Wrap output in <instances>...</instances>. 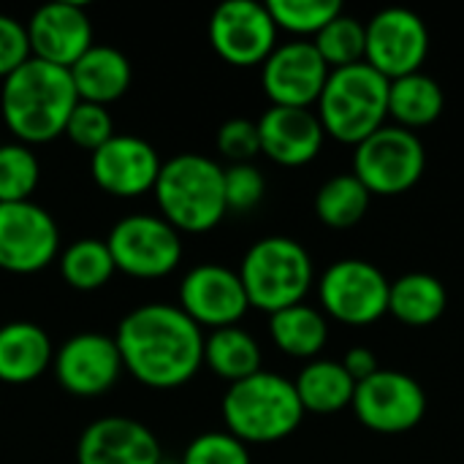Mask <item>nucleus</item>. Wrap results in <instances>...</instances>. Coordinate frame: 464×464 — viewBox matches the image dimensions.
Segmentation results:
<instances>
[{"label":"nucleus","mask_w":464,"mask_h":464,"mask_svg":"<svg viewBox=\"0 0 464 464\" xmlns=\"http://www.w3.org/2000/svg\"><path fill=\"white\" fill-rule=\"evenodd\" d=\"M209 44L231 65H264L277 46V24L258 0H226L209 16Z\"/></svg>","instance_id":"9b49d317"},{"label":"nucleus","mask_w":464,"mask_h":464,"mask_svg":"<svg viewBox=\"0 0 464 464\" xmlns=\"http://www.w3.org/2000/svg\"><path fill=\"white\" fill-rule=\"evenodd\" d=\"M160 462V443L152 430L125 416H106L92 421L76 443V464Z\"/></svg>","instance_id":"6ab92c4d"},{"label":"nucleus","mask_w":464,"mask_h":464,"mask_svg":"<svg viewBox=\"0 0 464 464\" xmlns=\"http://www.w3.org/2000/svg\"><path fill=\"white\" fill-rule=\"evenodd\" d=\"M367 24L364 63L389 82L421 71L430 54V27L411 8H383Z\"/></svg>","instance_id":"f8f14e48"},{"label":"nucleus","mask_w":464,"mask_h":464,"mask_svg":"<svg viewBox=\"0 0 464 464\" xmlns=\"http://www.w3.org/2000/svg\"><path fill=\"white\" fill-rule=\"evenodd\" d=\"M446 109V92L440 82L424 71L392 79L389 84V117L397 120L400 128L416 133V128L432 125Z\"/></svg>","instance_id":"393cba45"},{"label":"nucleus","mask_w":464,"mask_h":464,"mask_svg":"<svg viewBox=\"0 0 464 464\" xmlns=\"http://www.w3.org/2000/svg\"><path fill=\"white\" fill-rule=\"evenodd\" d=\"M351 408L367 430L378 435H402L424 421L427 394L416 378L381 367L372 378L356 383Z\"/></svg>","instance_id":"9d476101"},{"label":"nucleus","mask_w":464,"mask_h":464,"mask_svg":"<svg viewBox=\"0 0 464 464\" xmlns=\"http://www.w3.org/2000/svg\"><path fill=\"white\" fill-rule=\"evenodd\" d=\"M33 54L24 24L8 14H0V79L11 76Z\"/></svg>","instance_id":"e433bc0d"},{"label":"nucleus","mask_w":464,"mask_h":464,"mask_svg":"<svg viewBox=\"0 0 464 464\" xmlns=\"http://www.w3.org/2000/svg\"><path fill=\"white\" fill-rule=\"evenodd\" d=\"M160 464H171V462H160Z\"/></svg>","instance_id":"58836bf2"},{"label":"nucleus","mask_w":464,"mask_h":464,"mask_svg":"<svg viewBox=\"0 0 464 464\" xmlns=\"http://www.w3.org/2000/svg\"><path fill=\"white\" fill-rule=\"evenodd\" d=\"M315 49L324 57V63L337 71V68H348L356 63H364V52H367V24L359 22L351 14H337L318 35H315Z\"/></svg>","instance_id":"c756f323"},{"label":"nucleus","mask_w":464,"mask_h":464,"mask_svg":"<svg viewBox=\"0 0 464 464\" xmlns=\"http://www.w3.org/2000/svg\"><path fill=\"white\" fill-rule=\"evenodd\" d=\"M266 8L277 30L294 35H318L337 14H343L340 0H269Z\"/></svg>","instance_id":"2f4dec72"},{"label":"nucleus","mask_w":464,"mask_h":464,"mask_svg":"<svg viewBox=\"0 0 464 464\" xmlns=\"http://www.w3.org/2000/svg\"><path fill=\"white\" fill-rule=\"evenodd\" d=\"M304 419L294 381L275 372H256L231 383L223 397V421L245 446H266L291 438Z\"/></svg>","instance_id":"20e7f679"},{"label":"nucleus","mask_w":464,"mask_h":464,"mask_svg":"<svg viewBox=\"0 0 464 464\" xmlns=\"http://www.w3.org/2000/svg\"><path fill=\"white\" fill-rule=\"evenodd\" d=\"M79 101L109 106L111 101L122 98L130 87L133 71L130 60L109 46V44H92L71 68H68Z\"/></svg>","instance_id":"412c9836"},{"label":"nucleus","mask_w":464,"mask_h":464,"mask_svg":"<svg viewBox=\"0 0 464 464\" xmlns=\"http://www.w3.org/2000/svg\"><path fill=\"white\" fill-rule=\"evenodd\" d=\"M332 68L318 54L315 44L296 38L277 44L261 65V87L272 106L310 109L318 103Z\"/></svg>","instance_id":"4468645a"},{"label":"nucleus","mask_w":464,"mask_h":464,"mask_svg":"<svg viewBox=\"0 0 464 464\" xmlns=\"http://www.w3.org/2000/svg\"><path fill=\"white\" fill-rule=\"evenodd\" d=\"M60 256L54 218L35 201L0 204V269L33 275Z\"/></svg>","instance_id":"ddd939ff"},{"label":"nucleus","mask_w":464,"mask_h":464,"mask_svg":"<svg viewBox=\"0 0 464 464\" xmlns=\"http://www.w3.org/2000/svg\"><path fill=\"white\" fill-rule=\"evenodd\" d=\"M223 188H226L228 212H250L261 204V198L266 193V179L258 166L234 163V166L223 169Z\"/></svg>","instance_id":"72a5a7b5"},{"label":"nucleus","mask_w":464,"mask_h":464,"mask_svg":"<svg viewBox=\"0 0 464 464\" xmlns=\"http://www.w3.org/2000/svg\"><path fill=\"white\" fill-rule=\"evenodd\" d=\"M389 277L364 258L334 261L318 280V299L329 318L345 326H370L389 313Z\"/></svg>","instance_id":"6e6552de"},{"label":"nucleus","mask_w":464,"mask_h":464,"mask_svg":"<svg viewBox=\"0 0 464 464\" xmlns=\"http://www.w3.org/2000/svg\"><path fill=\"white\" fill-rule=\"evenodd\" d=\"M57 383L73 397H101L122 375V356L114 337L82 332L65 340L52 359Z\"/></svg>","instance_id":"2eb2a0df"},{"label":"nucleus","mask_w":464,"mask_h":464,"mask_svg":"<svg viewBox=\"0 0 464 464\" xmlns=\"http://www.w3.org/2000/svg\"><path fill=\"white\" fill-rule=\"evenodd\" d=\"M65 136L87 152L103 147L114 136V120L109 114V106L79 101L65 122Z\"/></svg>","instance_id":"473e14b6"},{"label":"nucleus","mask_w":464,"mask_h":464,"mask_svg":"<svg viewBox=\"0 0 464 464\" xmlns=\"http://www.w3.org/2000/svg\"><path fill=\"white\" fill-rule=\"evenodd\" d=\"M179 464H250V451L231 432H204L190 440Z\"/></svg>","instance_id":"f704fd0d"},{"label":"nucleus","mask_w":464,"mask_h":464,"mask_svg":"<svg viewBox=\"0 0 464 464\" xmlns=\"http://www.w3.org/2000/svg\"><path fill=\"white\" fill-rule=\"evenodd\" d=\"M24 30L30 41V54L60 68H71L92 46V22L84 5L71 0L41 5L30 16Z\"/></svg>","instance_id":"a211bd4d"},{"label":"nucleus","mask_w":464,"mask_h":464,"mask_svg":"<svg viewBox=\"0 0 464 464\" xmlns=\"http://www.w3.org/2000/svg\"><path fill=\"white\" fill-rule=\"evenodd\" d=\"M117 266L106 239L84 237L60 253V275L76 291H98L114 277Z\"/></svg>","instance_id":"c85d7f7f"},{"label":"nucleus","mask_w":464,"mask_h":464,"mask_svg":"<svg viewBox=\"0 0 464 464\" xmlns=\"http://www.w3.org/2000/svg\"><path fill=\"white\" fill-rule=\"evenodd\" d=\"M204 364L223 381L239 383L261 372V348L256 337L239 326L215 329L204 337Z\"/></svg>","instance_id":"bb28decb"},{"label":"nucleus","mask_w":464,"mask_h":464,"mask_svg":"<svg viewBox=\"0 0 464 464\" xmlns=\"http://www.w3.org/2000/svg\"><path fill=\"white\" fill-rule=\"evenodd\" d=\"M239 280L250 307L272 315L304 302L313 288L315 269L302 242L291 237H264L245 253Z\"/></svg>","instance_id":"423d86ee"},{"label":"nucleus","mask_w":464,"mask_h":464,"mask_svg":"<svg viewBox=\"0 0 464 464\" xmlns=\"http://www.w3.org/2000/svg\"><path fill=\"white\" fill-rule=\"evenodd\" d=\"M179 310L198 326H237L250 310L239 272L220 264H201L179 283Z\"/></svg>","instance_id":"f3484780"},{"label":"nucleus","mask_w":464,"mask_h":464,"mask_svg":"<svg viewBox=\"0 0 464 464\" xmlns=\"http://www.w3.org/2000/svg\"><path fill=\"white\" fill-rule=\"evenodd\" d=\"M299 402L304 413L332 416L337 411L351 408L356 381L345 372L343 362L332 359H313L294 381Z\"/></svg>","instance_id":"b1692460"},{"label":"nucleus","mask_w":464,"mask_h":464,"mask_svg":"<svg viewBox=\"0 0 464 464\" xmlns=\"http://www.w3.org/2000/svg\"><path fill=\"white\" fill-rule=\"evenodd\" d=\"M258 125L261 152L280 166H304L318 158L324 147V125L313 109L269 106Z\"/></svg>","instance_id":"aec40b11"},{"label":"nucleus","mask_w":464,"mask_h":464,"mask_svg":"<svg viewBox=\"0 0 464 464\" xmlns=\"http://www.w3.org/2000/svg\"><path fill=\"white\" fill-rule=\"evenodd\" d=\"M41 179V163L27 144H0V204L30 201Z\"/></svg>","instance_id":"7c9ffc66"},{"label":"nucleus","mask_w":464,"mask_h":464,"mask_svg":"<svg viewBox=\"0 0 464 464\" xmlns=\"http://www.w3.org/2000/svg\"><path fill=\"white\" fill-rule=\"evenodd\" d=\"M54 348L49 334L30 321H11L0 326V381L30 383L52 364Z\"/></svg>","instance_id":"4be33fe9"},{"label":"nucleus","mask_w":464,"mask_h":464,"mask_svg":"<svg viewBox=\"0 0 464 464\" xmlns=\"http://www.w3.org/2000/svg\"><path fill=\"white\" fill-rule=\"evenodd\" d=\"M449 307L446 285L427 272H411L392 283L389 288V313L405 326L424 329L443 318Z\"/></svg>","instance_id":"5701e85b"},{"label":"nucleus","mask_w":464,"mask_h":464,"mask_svg":"<svg viewBox=\"0 0 464 464\" xmlns=\"http://www.w3.org/2000/svg\"><path fill=\"white\" fill-rule=\"evenodd\" d=\"M427 169V150L419 133L383 125L370 139L356 144L353 174L372 196H400L411 190Z\"/></svg>","instance_id":"0eeeda50"},{"label":"nucleus","mask_w":464,"mask_h":464,"mask_svg":"<svg viewBox=\"0 0 464 464\" xmlns=\"http://www.w3.org/2000/svg\"><path fill=\"white\" fill-rule=\"evenodd\" d=\"M152 193L160 218L179 234L212 231L228 212L223 166L198 152H179L166 160Z\"/></svg>","instance_id":"7ed1b4c3"},{"label":"nucleus","mask_w":464,"mask_h":464,"mask_svg":"<svg viewBox=\"0 0 464 464\" xmlns=\"http://www.w3.org/2000/svg\"><path fill=\"white\" fill-rule=\"evenodd\" d=\"M218 150L223 158L234 163H253L256 155H261V139L258 125L245 117L226 120L218 130Z\"/></svg>","instance_id":"c9c22d12"},{"label":"nucleus","mask_w":464,"mask_h":464,"mask_svg":"<svg viewBox=\"0 0 464 464\" xmlns=\"http://www.w3.org/2000/svg\"><path fill=\"white\" fill-rule=\"evenodd\" d=\"M79 103L68 68L24 60L0 87V114L19 144H46L65 133V122Z\"/></svg>","instance_id":"f03ea898"},{"label":"nucleus","mask_w":464,"mask_h":464,"mask_svg":"<svg viewBox=\"0 0 464 464\" xmlns=\"http://www.w3.org/2000/svg\"><path fill=\"white\" fill-rule=\"evenodd\" d=\"M106 245L117 272L139 280L166 277L182 261L179 231L169 226L160 215L139 212L117 220L109 231Z\"/></svg>","instance_id":"1a4fd4ad"},{"label":"nucleus","mask_w":464,"mask_h":464,"mask_svg":"<svg viewBox=\"0 0 464 464\" xmlns=\"http://www.w3.org/2000/svg\"><path fill=\"white\" fill-rule=\"evenodd\" d=\"M389 84L392 82L367 63L332 71L315 103L324 133L353 147L370 139L386 125Z\"/></svg>","instance_id":"39448f33"},{"label":"nucleus","mask_w":464,"mask_h":464,"mask_svg":"<svg viewBox=\"0 0 464 464\" xmlns=\"http://www.w3.org/2000/svg\"><path fill=\"white\" fill-rule=\"evenodd\" d=\"M272 343L294 359H315L329 340V324L321 310L310 304H294L269 315Z\"/></svg>","instance_id":"a878e982"},{"label":"nucleus","mask_w":464,"mask_h":464,"mask_svg":"<svg viewBox=\"0 0 464 464\" xmlns=\"http://www.w3.org/2000/svg\"><path fill=\"white\" fill-rule=\"evenodd\" d=\"M158 150L141 139L128 133H114L103 147L90 152V174L101 190L117 198H136L155 188L160 174Z\"/></svg>","instance_id":"dca6fc26"},{"label":"nucleus","mask_w":464,"mask_h":464,"mask_svg":"<svg viewBox=\"0 0 464 464\" xmlns=\"http://www.w3.org/2000/svg\"><path fill=\"white\" fill-rule=\"evenodd\" d=\"M372 193L362 185V179L351 174H334L315 193V215L329 228H353L364 220L370 209Z\"/></svg>","instance_id":"cd10ccee"},{"label":"nucleus","mask_w":464,"mask_h":464,"mask_svg":"<svg viewBox=\"0 0 464 464\" xmlns=\"http://www.w3.org/2000/svg\"><path fill=\"white\" fill-rule=\"evenodd\" d=\"M122 367L150 389L185 386L204 364V332L179 307L150 302L130 310L114 334Z\"/></svg>","instance_id":"f257e3e1"},{"label":"nucleus","mask_w":464,"mask_h":464,"mask_svg":"<svg viewBox=\"0 0 464 464\" xmlns=\"http://www.w3.org/2000/svg\"><path fill=\"white\" fill-rule=\"evenodd\" d=\"M343 367H345V372H348L356 383H362V381L372 378V375L381 370L378 356H375L370 348H362V345H359V348H351V351L345 353Z\"/></svg>","instance_id":"4c0bfd02"}]
</instances>
